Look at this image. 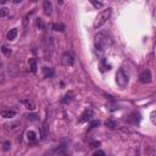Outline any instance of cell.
Wrapping results in <instances>:
<instances>
[{
	"instance_id": "6da1fadb",
	"label": "cell",
	"mask_w": 156,
	"mask_h": 156,
	"mask_svg": "<svg viewBox=\"0 0 156 156\" xmlns=\"http://www.w3.org/2000/svg\"><path fill=\"white\" fill-rule=\"evenodd\" d=\"M112 44V40H111V37L106 33V32H99L95 37H94V46H95V50L98 53L102 54L111 46Z\"/></svg>"
},
{
	"instance_id": "7a4b0ae2",
	"label": "cell",
	"mask_w": 156,
	"mask_h": 156,
	"mask_svg": "<svg viewBox=\"0 0 156 156\" xmlns=\"http://www.w3.org/2000/svg\"><path fill=\"white\" fill-rule=\"evenodd\" d=\"M112 14V9L111 7H107L106 10H102V11L100 14H98V16L95 17L94 20V23H93V26H94L95 29H99L101 26H104L106 22H107V20L110 18Z\"/></svg>"
},
{
	"instance_id": "3957f363",
	"label": "cell",
	"mask_w": 156,
	"mask_h": 156,
	"mask_svg": "<svg viewBox=\"0 0 156 156\" xmlns=\"http://www.w3.org/2000/svg\"><path fill=\"white\" fill-rule=\"evenodd\" d=\"M55 51V40L53 37H45L44 39V57L45 60H49L53 56Z\"/></svg>"
},
{
	"instance_id": "277c9868",
	"label": "cell",
	"mask_w": 156,
	"mask_h": 156,
	"mask_svg": "<svg viewBox=\"0 0 156 156\" xmlns=\"http://www.w3.org/2000/svg\"><path fill=\"white\" fill-rule=\"evenodd\" d=\"M116 83L120 88H126L128 84V77L123 70H118L116 73Z\"/></svg>"
},
{
	"instance_id": "5b68a950",
	"label": "cell",
	"mask_w": 156,
	"mask_h": 156,
	"mask_svg": "<svg viewBox=\"0 0 156 156\" xmlns=\"http://www.w3.org/2000/svg\"><path fill=\"white\" fill-rule=\"evenodd\" d=\"M75 64V55L72 51H67V53L64 54V56H62V65L66 66V67H71L73 66Z\"/></svg>"
},
{
	"instance_id": "8992f818",
	"label": "cell",
	"mask_w": 156,
	"mask_h": 156,
	"mask_svg": "<svg viewBox=\"0 0 156 156\" xmlns=\"http://www.w3.org/2000/svg\"><path fill=\"white\" fill-rule=\"evenodd\" d=\"M139 81L143 83V84H148V83H150L151 82V72L149 70H144L139 75Z\"/></svg>"
},
{
	"instance_id": "52a82bcc",
	"label": "cell",
	"mask_w": 156,
	"mask_h": 156,
	"mask_svg": "<svg viewBox=\"0 0 156 156\" xmlns=\"http://www.w3.org/2000/svg\"><path fill=\"white\" fill-rule=\"evenodd\" d=\"M91 115H93V111L91 110H86L81 115V117H79V120H78V122L79 123H83V122H87L88 120H90V117H91Z\"/></svg>"
},
{
	"instance_id": "ba28073f",
	"label": "cell",
	"mask_w": 156,
	"mask_h": 156,
	"mask_svg": "<svg viewBox=\"0 0 156 156\" xmlns=\"http://www.w3.org/2000/svg\"><path fill=\"white\" fill-rule=\"evenodd\" d=\"M25 105V107L26 109H28V110H30V111H33V110H36V102L33 101V100H29V99H25V100H22L21 101Z\"/></svg>"
},
{
	"instance_id": "9c48e42d",
	"label": "cell",
	"mask_w": 156,
	"mask_h": 156,
	"mask_svg": "<svg viewBox=\"0 0 156 156\" xmlns=\"http://www.w3.org/2000/svg\"><path fill=\"white\" fill-rule=\"evenodd\" d=\"M43 10H44V12L45 15H51L53 14V4H51V1H44L43 3Z\"/></svg>"
},
{
	"instance_id": "30bf717a",
	"label": "cell",
	"mask_w": 156,
	"mask_h": 156,
	"mask_svg": "<svg viewBox=\"0 0 156 156\" xmlns=\"http://www.w3.org/2000/svg\"><path fill=\"white\" fill-rule=\"evenodd\" d=\"M73 98H75V93L72 91V90H70L68 93H66V94H65V97L62 98L61 102L62 104H68V102H71L72 100H73Z\"/></svg>"
},
{
	"instance_id": "8fae6325",
	"label": "cell",
	"mask_w": 156,
	"mask_h": 156,
	"mask_svg": "<svg viewBox=\"0 0 156 156\" xmlns=\"http://www.w3.org/2000/svg\"><path fill=\"white\" fill-rule=\"evenodd\" d=\"M15 115H16V112L14 110H3L1 111V117H4V118H12V117H15Z\"/></svg>"
},
{
	"instance_id": "7c38bea8",
	"label": "cell",
	"mask_w": 156,
	"mask_h": 156,
	"mask_svg": "<svg viewBox=\"0 0 156 156\" xmlns=\"http://www.w3.org/2000/svg\"><path fill=\"white\" fill-rule=\"evenodd\" d=\"M43 76L44 78H50L54 76V70L50 68V67H44L43 68Z\"/></svg>"
},
{
	"instance_id": "4fadbf2b",
	"label": "cell",
	"mask_w": 156,
	"mask_h": 156,
	"mask_svg": "<svg viewBox=\"0 0 156 156\" xmlns=\"http://www.w3.org/2000/svg\"><path fill=\"white\" fill-rule=\"evenodd\" d=\"M29 68L32 72H37V68H38V65H37V59H29Z\"/></svg>"
},
{
	"instance_id": "5bb4252c",
	"label": "cell",
	"mask_w": 156,
	"mask_h": 156,
	"mask_svg": "<svg viewBox=\"0 0 156 156\" xmlns=\"http://www.w3.org/2000/svg\"><path fill=\"white\" fill-rule=\"evenodd\" d=\"M110 68H111V66L107 65V62H106L105 59H102L101 62H100V71H101V72H105V71H109Z\"/></svg>"
},
{
	"instance_id": "9a60e30c",
	"label": "cell",
	"mask_w": 156,
	"mask_h": 156,
	"mask_svg": "<svg viewBox=\"0 0 156 156\" xmlns=\"http://www.w3.org/2000/svg\"><path fill=\"white\" fill-rule=\"evenodd\" d=\"M16 37H17V29H16V28L10 29V32L7 33V39H9V40H14Z\"/></svg>"
},
{
	"instance_id": "2e32d148",
	"label": "cell",
	"mask_w": 156,
	"mask_h": 156,
	"mask_svg": "<svg viewBox=\"0 0 156 156\" xmlns=\"http://www.w3.org/2000/svg\"><path fill=\"white\" fill-rule=\"evenodd\" d=\"M65 25L64 23H54L53 25V29L54 30H57V32H64L65 30Z\"/></svg>"
},
{
	"instance_id": "e0dca14e",
	"label": "cell",
	"mask_w": 156,
	"mask_h": 156,
	"mask_svg": "<svg viewBox=\"0 0 156 156\" xmlns=\"http://www.w3.org/2000/svg\"><path fill=\"white\" fill-rule=\"evenodd\" d=\"M27 139H28L29 141H34V140L37 139V134H36V132H33V131H28V132H27Z\"/></svg>"
},
{
	"instance_id": "ac0fdd59",
	"label": "cell",
	"mask_w": 156,
	"mask_h": 156,
	"mask_svg": "<svg viewBox=\"0 0 156 156\" xmlns=\"http://www.w3.org/2000/svg\"><path fill=\"white\" fill-rule=\"evenodd\" d=\"M9 14H10V10L7 7H1V9H0V17H1V18H5L6 16H9Z\"/></svg>"
},
{
	"instance_id": "d6986e66",
	"label": "cell",
	"mask_w": 156,
	"mask_h": 156,
	"mask_svg": "<svg viewBox=\"0 0 156 156\" xmlns=\"http://www.w3.org/2000/svg\"><path fill=\"white\" fill-rule=\"evenodd\" d=\"M1 51H3V54H4L5 56H10V55H11V50H10L6 45H3V46H1Z\"/></svg>"
},
{
	"instance_id": "ffe728a7",
	"label": "cell",
	"mask_w": 156,
	"mask_h": 156,
	"mask_svg": "<svg viewBox=\"0 0 156 156\" xmlns=\"http://www.w3.org/2000/svg\"><path fill=\"white\" fill-rule=\"evenodd\" d=\"M27 118L29 121H38L39 120V116L38 115H34V113H30V115H27Z\"/></svg>"
},
{
	"instance_id": "44dd1931",
	"label": "cell",
	"mask_w": 156,
	"mask_h": 156,
	"mask_svg": "<svg viewBox=\"0 0 156 156\" xmlns=\"http://www.w3.org/2000/svg\"><path fill=\"white\" fill-rule=\"evenodd\" d=\"M150 121L152 122V124H155V126H156V111H152L150 113Z\"/></svg>"
},
{
	"instance_id": "7402d4cb",
	"label": "cell",
	"mask_w": 156,
	"mask_h": 156,
	"mask_svg": "<svg viewBox=\"0 0 156 156\" xmlns=\"http://www.w3.org/2000/svg\"><path fill=\"white\" fill-rule=\"evenodd\" d=\"M37 26H38L40 29H44V27H45L44 22H43V21H41L40 18H38V20H37Z\"/></svg>"
},
{
	"instance_id": "603a6c76",
	"label": "cell",
	"mask_w": 156,
	"mask_h": 156,
	"mask_svg": "<svg viewBox=\"0 0 156 156\" xmlns=\"http://www.w3.org/2000/svg\"><path fill=\"white\" fill-rule=\"evenodd\" d=\"M106 127H109V128H115L116 127V123L113 122V121H107L106 122Z\"/></svg>"
},
{
	"instance_id": "cb8c5ba5",
	"label": "cell",
	"mask_w": 156,
	"mask_h": 156,
	"mask_svg": "<svg viewBox=\"0 0 156 156\" xmlns=\"http://www.w3.org/2000/svg\"><path fill=\"white\" fill-rule=\"evenodd\" d=\"M43 156H60L56 151H50V152H46V154H44Z\"/></svg>"
},
{
	"instance_id": "d4e9b609",
	"label": "cell",
	"mask_w": 156,
	"mask_h": 156,
	"mask_svg": "<svg viewBox=\"0 0 156 156\" xmlns=\"http://www.w3.org/2000/svg\"><path fill=\"white\" fill-rule=\"evenodd\" d=\"M99 124H100L99 121H93V122L90 123V128H95L97 126H99Z\"/></svg>"
},
{
	"instance_id": "484cf974",
	"label": "cell",
	"mask_w": 156,
	"mask_h": 156,
	"mask_svg": "<svg viewBox=\"0 0 156 156\" xmlns=\"http://www.w3.org/2000/svg\"><path fill=\"white\" fill-rule=\"evenodd\" d=\"M93 5H94L95 7H101L102 6V3H97V1H94V0H91V1H90Z\"/></svg>"
},
{
	"instance_id": "4316f807",
	"label": "cell",
	"mask_w": 156,
	"mask_h": 156,
	"mask_svg": "<svg viewBox=\"0 0 156 156\" xmlns=\"http://www.w3.org/2000/svg\"><path fill=\"white\" fill-rule=\"evenodd\" d=\"M10 147H11V144H10V141H5L4 143V150H9Z\"/></svg>"
},
{
	"instance_id": "83f0119b",
	"label": "cell",
	"mask_w": 156,
	"mask_h": 156,
	"mask_svg": "<svg viewBox=\"0 0 156 156\" xmlns=\"http://www.w3.org/2000/svg\"><path fill=\"white\" fill-rule=\"evenodd\" d=\"M94 156H106V155H105V152H104V151H101V150H98V151L94 154Z\"/></svg>"
}]
</instances>
